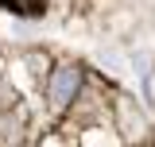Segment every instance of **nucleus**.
Wrapping results in <instances>:
<instances>
[{"label": "nucleus", "instance_id": "2", "mask_svg": "<svg viewBox=\"0 0 155 147\" xmlns=\"http://www.w3.org/2000/svg\"><path fill=\"white\" fill-rule=\"evenodd\" d=\"M136 74H140V85H143V97L151 101V97H155V89H151V70H147V58H143V54H136Z\"/></svg>", "mask_w": 155, "mask_h": 147}, {"label": "nucleus", "instance_id": "1", "mask_svg": "<svg viewBox=\"0 0 155 147\" xmlns=\"http://www.w3.org/2000/svg\"><path fill=\"white\" fill-rule=\"evenodd\" d=\"M78 81H81V77H78L74 66H62V70L51 77V105H54V109H66V105H70V97H74Z\"/></svg>", "mask_w": 155, "mask_h": 147}]
</instances>
